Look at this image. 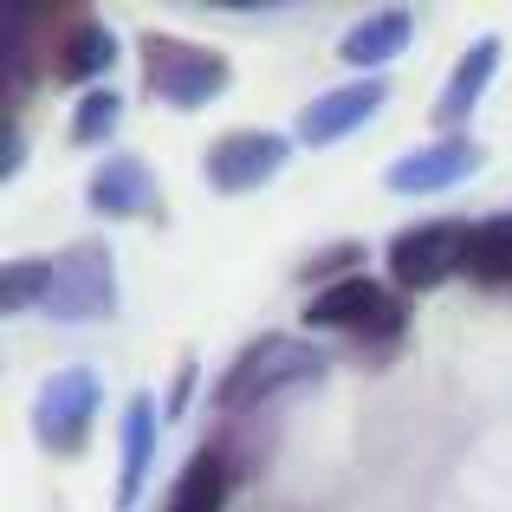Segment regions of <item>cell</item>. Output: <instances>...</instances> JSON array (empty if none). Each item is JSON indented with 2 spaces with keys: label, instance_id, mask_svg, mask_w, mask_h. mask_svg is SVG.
Masks as SVG:
<instances>
[{
  "label": "cell",
  "instance_id": "6da1fadb",
  "mask_svg": "<svg viewBox=\"0 0 512 512\" xmlns=\"http://www.w3.org/2000/svg\"><path fill=\"white\" fill-rule=\"evenodd\" d=\"M467 234L461 227H422V234H402L396 240V279L402 286H441V279L461 266Z\"/></svg>",
  "mask_w": 512,
  "mask_h": 512
},
{
  "label": "cell",
  "instance_id": "7a4b0ae2",
  "mask_svg": "<svg viewBox=\"0 0 512 512\" xmlns=\"http://www.w3.org/2000/svg\"><path fill=\"white\" fill-rule=\"evenodd\" d=\"M305 318H312V325H350V331H396V325H402L396 305H389L383 292L370 286V279H344V286L318 292Z\"/></svg>",
  "mask_w": 512,
  "mask_h": 512
},
{
  "label": "cell",
  "instance_id": "3957f363",
  "mask_svg": "<svg viewBox=\"0 0 512 512\" xmlns=\"http://www.w3.org/2000/svg\"><path fill=\"white\" fill-rule=\"evenodd\" d=\"M461 273L487 279V286H500V279H512V221H487V227H474V234H467Z\"/></svg>",
  "mask_w": 512,
  "mask_h": 512
},
{
  "label": "cell",
  "instance_id": "277c9868",
  "mask_svg": "<svg viewBox=\"0 0 512 512\" xmlns=\"http://www.w3.org/2000/svg\"><path fill=\"white\" fill-rule=\"evenodd\" d=\"M221 500H227V474H221L214 454H201V461L188 467V480L175 487V506L169 512H221Z\"/></svg>",
  "mask_w": 512,
  "mask_h": 512
},
{
  "label": "cell",
  "instance_id": "5b68a950",
  "mask_svg": "<svg viewBox=\"0 0 512 512\" xmlns=\"http://www.w3.org/2000/svg\"><path fill=\"white\" fill-rule=\"evenodd\" d=\"M396 39H402V20H383V26H370V33H350L344 39V59H383V52H376V46H396Z\"/></svg>",
  "mask_w": 512,
  "mask_h": 512
}]
</instances>
